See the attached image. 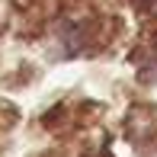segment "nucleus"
I'll return each mask as SVG.
<instances>
[{"label": "nucleus", "mask_w": 157, "mask_h": 157, "mask_svg": "<svg viewBox=\"0 0 157 157\" xmlns=\"http://www.w3.org/2000/svg\"><path fill=\"white\" fill-rule=\"evenodd\" d=\"M135 3H144V0H135Z\"/></svg>", "instance_id": "nucleus-1"}]
</instances>
